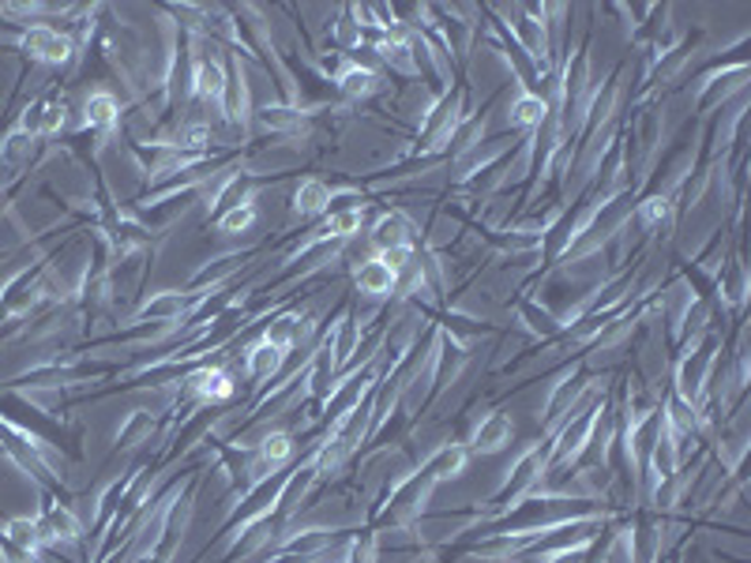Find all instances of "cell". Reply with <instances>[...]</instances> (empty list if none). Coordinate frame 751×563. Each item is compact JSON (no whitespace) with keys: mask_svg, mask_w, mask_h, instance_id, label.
<instances>
[{"mask_svg":"<svg viewBox=\"0 0 751 563\" xmlns=\"http://www.w3.org/2000/svg\"><path fill=\"white\" fill-rule=\"evenodd\" d=\"M38 533H42V549L76 545V541L83 537V519H79L68 503L49 500L42 515H38Z\"/></svg>","mask_w":751,"mask_h":563,"instance_id":"cell-3","label":"cell"},{"mask_svg":"<svg viewBox=\"0 0 751 563\" xmlns=\"http://www.w3.org/2000/svg\"><path fill=\"white\" fill-rule=\"evenodd\" d=\"M334 203V188L328 181H320V177H309V181H301L293 188V214L298 219H323V214L331 211Z\"/></svg>","mask_w":751,"mask_h":563,"instance_id":"cell-8","label":"cell"},{"mask_svg":"<svg viewBox=\"0 0 751 563\" xmlns=\"http://www.w3.org/2000/svg\"><path fill=\"white\" fill-rule=\"evenodd\" d=\"M364 225V203H353V207H342V211H331L328 219H323V230H328L331 241H350V237H358Z\"/></svg>","mask_w":751,"mask_h":563,"instance_id":"cell-20","label":"cell"},{"mask_svg":"<svg viewBox=\"0 0 751 563\" xmlns=\"http://www.w3.org/2000/svg\"><path fill=\"white\" fill-rule=\"evenodd\" d=\"M304 113L301 105H263V110H256V121H260L267 132H301L304 124Z\"/></svg>","mask_w":751,"mask_h":563,"instance_id":"cell-19","label":"cell"},{"mask_svg":"<svg viewBox=\"0 0 751 563\" xmlns=\"http://www.w3.org/2000/svg\"><path fill=\"white\" fill-rule=\"evenodd\" d=\"M16 46H19V53H23L27 61L46 64V68H64V64L76 61L68 34L57 31V27H49V23H31L23 34H19Z\"/></svg>","mask_w":751,"mask_h":563,"instance_id":"cell-1","label":"cell"},{"mask_svg":"<svg viewBox=\"0 0 751 563\" xmlns=\"http://www.w3.org/2000/svg\"><path fill=\"white\" fill-rule=\"evenodd\" d=\"M286 358L290 353H282V350H274L271 342H252L249 350H244V375H249L252 383H267V380H274V375L282 372V364H286Z\"/></svg>","mask_w":751,"mask_h":563,"instance_id":"cell-10","label":"cell"},{"mask_svg":"<svg viewBox=\"0 0 751 563\" xmlns=\"http://www.w3.org/2000/svg\"><path fill=\"white\" fill-rule=\"evenodd\" d=\"M369 241H372L376 252L399 249V244H413V230H410L407 214H380L369 230Z\"/></svg>","mask_w":751,"mask_h":563,"instance_id":"cell-14","label":"cell"},{"mask_svg":"<svg viewBox=\"0 0 751 563\" xmlns=\"http://www.w3.org/2000/svg\"><path fill=\"white\" fill-rule=\"evenodd\" d=\"M226 83H230V72L219 57H196L192 61V76H188V91H192L200 102H222Z\"/></svg>","mask_w":751,"mask_h":563,"instance_id":"cell-5","label":"cell"},{"mask_svg":"<svg viewBox=\"0 0 751 563\" xmlns=\"http://www.w3.org/2000/svg\"><path fill=\"white\" fill-rule=\"evenodd\" d=\"M334 83H339V91L346 98H372L383 91V79L358 61H342V68L334 72Z\"/></svg>","mask_w":751,"mask_h":563,"instance_id":"cell-11","label":"cell"},{"mask_svg":"<svg viewBox=\"0 0 751 563\" xmlns=\"http://www.w3.org/2000/svg\"><path fill=\"white\" fill-rule=\"evenodd\" d=\"M0 537L12 541L19 549H42V533H38V519L34 515H12L4 519L0 526Z\"/></svg>","mask_w":751,"mask_h":563,"instance_id":"cell-21","label":"cell"},{"mask_svg":"<svg viewBox=\"0 0 751 563\" xmlns=\"http://www.w3.org/2000/svg\"><path fill=\"white\" fill-rule=\"evenodd\" d=\"M256 219H260V211H256V195H244L241 203H233L230 211L219 214V222H214V230L222 237H237V233H249Z\"/></svg>","mask_w":751,"mask_h":563,"instance_id":"cell-18","label":"cell"},{"mask_svg":"<svg viewBox=\"0 0 751 563\" xmlns=\"http://www.w3.org/2000/svg\"><path fill=\"white\" fill-rule=\"evenodd\" d=\"M154 421H158V413H154V410H132V413H128V418L121 421V429H117L113 448H117V451H132V448H140V443L151 440Z\"/></svg>","mask_w":751,"mask_h":563,"instance_id":"cell-16","label":"cell"},{"mask_svg":"<svg viewBox=\"0 0 751 563\" xmlns=\"http://www.w3.org/2000/svg\"><path fill=\"white\" fill-rule=\"evenodd\" d=\"M68 124V98H46V110H42V140H53L61 135Z\"/></svg>","mask_w":751,"mask_h":563,"instance_id":"cell-23","label":"cell"},{"mask_svg":"<svg viewBox=\"0 0 751 563\" xmlns=\"http://www.w3.org/2000/svg\"><path fill=\"white\" fill-rule=\"evenodd\" d=\"M718 293H721V304H725V309H740V304L748 301V271H744V263L721 267Z\"/></svg>","mask_w":751,"mask_h":563,"instance_id":"cell-17","label":"cell"},{"mask_svg":"<svg viewBox=\"0 0 751 563\" xmlns=\"http://www.w3.org/2000/svg\"><path fill=\"white\" fill-rule=\"evenodd\" d=\"M552 117V110H549V102L541 94H533V91H519V98L511 102V110H508V121H511V128H527V132H533V128H541Z\"/></svg>","mask_w":751,"mask_h":563,"instance_id":"cell-15","label":"cell"},{"mask_svg":"<svg viewBox=\"0 0 751 563\" xmlns=\"http://www.w3.org/2000/svg\"><path fill=\"white\" fill-rule=\"evenodd\" d=\"M376 53H380V61L388 64L391 72H399V76H421L410 38H402V34H394V31H391V34H383L380 42H376Z\"/></svg>","mask_w":751,"mask_h":563,"instance_id":"cell-12","label":"cell"},{"mask_svg":"<svg viewBox=\"0 0 751 563\" xmlns=\"http://www.w3.org/2000/svg\"><path fill=\"white\" fill-rule=\"evenodd\" d=\"M511 440H515V421H511L503 410H492L473 424L470 454H500L511 448Z\"/></svg>","mask_w":751,"mask_h":563,"instance_id":"cell-4","label":"cell"},{"mask_svg":"<svg viewBox=\"0 0 751 563\" xmlns=\"http://www.w3.org/2000/svg\"><path fill=\"white\" fill-rule=\"evenodd\" d=\"M304 315L301 312H282V315H274L271 323L263 328V334L260 339L263 342H271L274 350H282V353H293L301 345V334H304Z\"/></svg>","mask_w":751,"mask_h":563,"instance_id":"cell-13","label":"cell"},{"mask_svg":"<svg viewBox=\"0 0 751 563\" xmlns=\"http://www.w3.org/2000/svg\"><path fill=\"white\" fill-rule=\"evenodd\" d=\"M117 121H121V102H117L113 91L87 94L83 117H79V128H83V132H110Z\"/></svg>","mask_w":751,"mask_h":563,"instance_id":"cell-9","label":"cell"},{"mask_svg":"<svg viewBox=\"0 0 751 563\" xmlns=\"http://www.w3.org/2000/svg\"><path fill=\"white\" fill-rule=\"evenodd\" d=\"M353 285H358L361 298L380 301V298H391V293L399 290V274H394L380 255H372V260H364L358 271H353Z\"/></svg>","mask_w":751,"mask_h":563,"instance_id":"cell-7","label":"cell"},{"mask_svg":"<svg viewBox=\"0 0 751 563\" xmlns=\"http://www.w3.org/2000/svg\"><path fill=\"white\" fill-rule=\"evenodd\" d=\"M173 383L188 399L200 402V406H222V402H230L237 394V383L226 364H200V369H192L184 380H173Z\"/></svg>","mask_w":751,"mask_h":563,"instance_id":"cell-2","label":"cell"},{"mask_svg":"<svg viewBox=\"0 0 751 563\" xmlns=\"http://www.w3.org/2000/svg\"><path fill=\"white\" fill-rule=\"evenodd\" d=\"M635 214L647 230H654V233L669 230V225H673V200H669L665 192H658V195H650V200H642Z\"/></svg>","mask_w":751,"mask_h":563,"instance_id":"cell-22","label":"cell"},{"mask_svg":"<svg viewBox=\"0 0 751 563\" xmlns=\"http://www.w3.org/2000/svg\"><path fill=\"white\" fill-rule=\"evenodd\" d=\"M470 466V448L462 443H440V448L429 451V459L421 462V470L429 473L437 485H448V481H459Z\"/></svg>","mask_w":751,"mask_h":563,"instance_id":"cell-6","label":"cell"}]
</instances>
